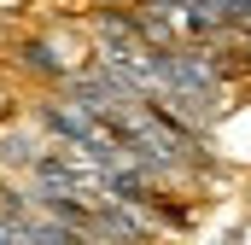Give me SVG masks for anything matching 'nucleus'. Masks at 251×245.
<instances>
[{"mask_svg":"<svg viewBox=\"0 0 251 245\" xmlns=\"http://www.w3.org/2000/svg\"><path fill=\"white\" fill-rule=\"evenodd\" d=\"M41 152H47V146H41V140H35V134H29L18 117L0 122V164H6V170H24V175H29Z\"/></svg>","mask_w":251,"mask_h":245,"instance_id":"obj_1","label":"nucleus"}]
</instances>
